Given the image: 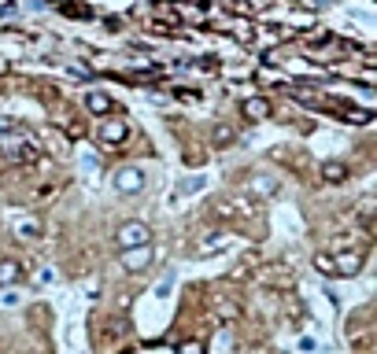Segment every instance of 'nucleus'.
Returning a JSON list of instances; mask_svg holds the SVG:
<instances>
[{
	"mask_svg": "<svg viewBox=\"0 0 377 354\" xmlns=\"http://www.w3.org/2000/svg\"><path fill=\"white\" fill-rule=\"evenodd\" d=\"M315 270H318V273H326V277H336L333 255H326V251H318V255H315Z\"/></svg>",
	"mask_w": 377,
	"mask_h": 354,
	"instance_id": "15",
	"label": "nucleus"
},
{
	"mask_svg": "<svg viewBox=\"0 0 377 354\" xmlns=\"http://www.w3.org/2000/svg\"><path fill=\"white\" fill-rule=\"evenodd\" d=\"M19 277H22V262H15V258H0V288L15 284Z\"/></svg>",
	"mask_w": 377,
	"mask_h": 354,
	"instance_id": "10",
	"label": "nucleus"
},
{
	"mask_svg": "<svg viewBox=\"0 0 377 354\" xmlns=\"http://www.w3.org/2000/svg\"><path fill=\"white\" fill-rule=\"evenodd\" d=\"M126 133H129V129H126L122 118H108V122L100 126V144H122Z\"/></svg>",
	"mask_w": 377,
	"mask_h": 354,
	"instance_id": "8",
	"label": "nucleus"
},
{
	"mask_svg": "<svg viewBox=\"0 0 377 354\" xmlns=\"http://www.w3.org/2000/svg\"><path fill=\"white\" fill-rule=\"evenodd\" d=\"M233 140H237V133H233L229 126H215V144L218 148H226V144H233Z\"/></svg>",
	"mask_w": 377,
	"mask_h": 354,
	"instance_id": "17",
	"label": "nucleus"
},
{
	"mask_svg": "<svg viewBox=\"0 0 377 354\" xmlns=\"http://www.w3.org/2000/svg\"><path fill=\"white\" fill-rule=\"evenodd\" d=\"M197 189H204V181H185V185L178 189V196H189V192H197Z\"/></svg>",
	"mask_w": 377,
	"mask_h": 354,
	"instance_id": "18",
	"label": "nucleus"
},
{
	"mask_svg": "<svg viewBox=\"0 0 377 354\" xmlns=\"http://www.w3.org/2000/svg\"><path fill=\"white\" fill-rule=\"evenodd\" d=\"M11 233H15V240H37V236H41V218H34V214L15 218Z\"/></svg>",
	"mask_w": 377,
	"mask_h": 354,
	"instance_id": "7",
	"label": "nucleus"
},
{
	"mask_svg": "<svg viewBox=\"0 0 377 354\" xmlns=\"http://www.w3.org/2000/svg\"><path fill=\"white\" fill-rule=\"evenodd\" d=\"M333 266H336V277H355L362 270V251H336Z\"/></svg>",
	"mask_w": 377,
	"mask_h": 354,
	"instance_id": "5",
	"label": "nucleus"
},
{
	"mask_svg": "<svg viewBox=\"0 0 377 354\" xmlns=\"http://www.w3.org/2000/svg\"><path fill=\"white\" fill-rule=\"evenodd\" d=\"M115 244H119V251L126 247H141V244H152V229L145 221H126V226L115 233Z\"/></svg>",
	"mask_w": 377,
	"mask_h": 354,
	"instance_id": "2",
	"label": "nucleus"
},
{
	"mask_svg": "<svg viewBox=\"0 0 377 354\" xmlns=\"http://www.w3.org/2000/svg\"><path fill=\"white\" fill-rule=\"evenodd\" d=\"M241 115L252 118V122H263V118H270V100H263V96L244 100V103H241Z\"/></svg>",
	"mask_w": 377,
	"mask_h": 354,
	"instance_id": "9",
	"label": "nucleus"
},
{
	"mask_svg": "<svg viewBox=\"0 0 377 354\" xmlns=\"http://www.w3.org/2000/svg\"><path fill=\"white\" fill-rule=\"evenodd\" d=\"M115 189H119L122 196H134L145 189V174H141L137 166H122L119 174H115Z\"/></svg>",
	"mask_w": 377,
	"mask_h": 354,
	"instance_id": "4",
	"label": "nucleus"
},
{
	"mask_svg": "<svg viewBox=\"0 0 377 354\" xmlns=\"http://www.w3.org/2000/svg\"><path fill=\"white\" fill-rule=\"evenodd\" d=\"M4 71H8V63H4V59H0V74H4Z\"/></svg>",
	"mask_w": 377,
	"mask_h": 354,
	"instance_id": "20",
	"label": "nucleus"
},
{
	"mask_svg": "<svg viewBox=\"0 0 377 354\" xmlns=\"http://www.w3.org/2000/svg\"><path fill=\"white\" fill-rule=\"evenodd\" d=\"M241 314V307H237V299H218V318H237Z\"/></svg>",
	"mask_w": 377,
	"mask_h": 354,
	"instance_id": "16",
	"label": "nucleus"
},
{
	"mask_svg": "<svg viewBox=\"0 0 377 354\" xmlns=\"http://www.w3.org/2000/svg\"><path fill=\"white\" fill-rule=\"evenodd\" d=\"M122 270L126 273H145L152 266V244H141V247H126L122 251Z\"/></svg>",
	"mask_w": 377,
	"mask_h": 354,
	"instance_id": "3",
	"label": "nucleus"
},
{
	"mask_svg": "<svg viewBox=\"0 0 377 354\" xmlns=\"http://www.w3.org/2000/svg\"><path fill=\"white\" fill-rule=\"evenodd\" d=\"M41 155V144L26 126H15L11 118H0V159L11 166H30Z\"/></svg>",
	"mask_w": 377,
	"mask_h": 354,
	"instance_id": "1",
	"label": "nucleus"
},
{
	"mask_svg": "<svg viewBox=\"0 0 377 354\" xmlns=\"http://www.w3.org/2000/svg\"><path fill=\"white\" fill-rule=\"evenodd\" d=\"M85 108L93 111V115H111V96H104V93H89V96H85Z\"/></svg>",
	"mask_w": 377,
	"mask_h": 354,
	"instance_id": "13",
	"label": "nucleus"
},
{
	"mask_svg": "<svg viewBox=\"0 0 377 354\" xmlns=\"http://www.w3.org/2000/svg\"><path fill=\"white\" fill-rule=\"evenodd\" d=\"M181 354H204V344H181Z\"/></svg>",
	"mask_w": 377,
	"mask_h": 354,
	"instance_id": "19",
	"label": "nucleus"
},
{
	"mask_svg": "<svg viewBox=\"0 0 377 354\" xmlns=\"http://www.w3.org/2000/svg\"><path fill=\"white\" fill-rule=\"evenodd\" d=\"M322 181L341 185V181H348V166L344 163H326V166H322Z\"/></svg>",
	"mask_w": 377,
	"mask_h": 354,
	"instance_id": "12",
	"label": "nucleus"
},
{
	"mask_svg": "<svg viewBox=\"0 0 377 354\" xmlns=\"http://www.w3.org/2000/svg\"><path fill=\"white\" fill-rule=\"evenodd\" d=\"M226 244H229V233L215 229V233H211V240H204V244H200V255H215V251H222Z\"/></svg>",
	"mask_w": 377,
	"mask_h": 354,
	"instance_id": "11",
	"label": "nucleus"
},
{
	"mask_svg": "<svg viewBox=\"0 0 377 354\" xmlns=\"http://www.w3.org/2000/svg\"><path fill=\"white\" fill-rule=\"evenodd\" d=\"M374 211H377V207H374V200H362V203L355 207V218L362 221V229H367V233L374 229Z\"/></svg>",
	"mask_w": 377,
	"mask_h": 354,
	"instance_id": "14",
	"label": "nucleus"
},
{
	"mask_svg": "<svg viewBox=\"0 0 377 354\" xmlns=\"http://www.w3.org/2000/svg\"><path fill=\"white\" fill-rule=\"evenodd\" d=\"M266 354H274V351H266Z\"/></svg>",
	"mask_w": 377,
	"mask_h": 354,
	"instance_id": "21",
	"label": "nucleus"
},
{
	"mask_svg": "<svg viewBox=\"0 0 377 354\" xmlns=\"http://www.w3.org/2000/svg\"><path fill=\"white\" fill-rule=\"evenodd\" d=\"M259 281L278 284V288H289V284H292V270L281 266V262H274V266H263V270H259Z\"/></svg>",
	"mask_w": 377,
	"mask_h": 354,
	"instance_id": "6",
	"label": "nucleus"
}]
</instances>
